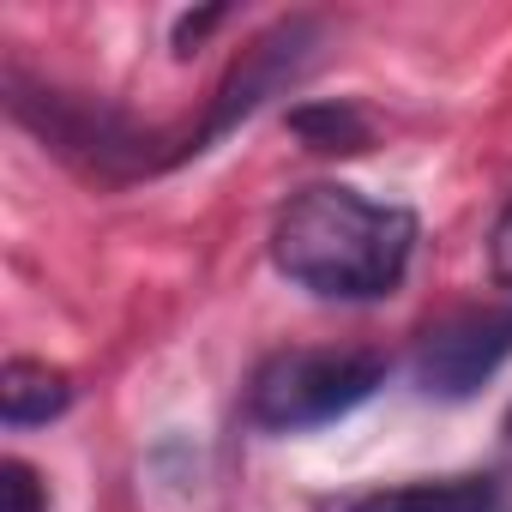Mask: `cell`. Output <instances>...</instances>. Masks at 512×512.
Returning <instances> with one entry per match:
<instances>
[{"mask_svg": "<svg viewBox=\"0 0 512 512\" xmlns=\"http://www.w3.org/2000/svg\"><path fill=\"white\" fill-rule=\"evenodd\" d=\"M314 49H320V19H278L266 37H253L241 49V61L223 73L205 121L193 127V151H205L217 133H229L235 121H247L266 97H278L284 85H296L314 67Z\"/></svg>", "mask_w": 512, "mask_h": 512, "instance_id": "obj_4", "label": "cell"}, {"mask_svg": "<svg viewBox=\"0 0 512 512\" xmlns=\"http://www.w3.org/2000/svg\"><path fill=\"white\" fill-rule=\"evenodd\" d=\"M290 127H296L314 151H362V145H368V121H362L350 103H314V109H296Z\"/></svg>", "mask_w": 512, "mask_h": 512, "instance_id": "obj_8", "label": "cell"}, {"mask_svg": "<svg viewBox=\"0 0 512 512\" xmlns=\"http://www.w3.org/2000/svg\"><path fill=\"white\" fill-rule=\"evenodd\" d=\"M73 404V380L37 356H13L0 368V422L7 428H37V422H55L61 410Z\"/></svg>", "mask_w": 512, "mask_h": 512, "instance_id": "obj_7", "label": "cell"}, {"mask_svg": "<svg viewBox=\"0 0 512 512\" xmlns=\"http://www.w3.org/2000/svg\"><path fill=\"white\" fill-rule=\"evenodd\" d=\"M0 512H49V482L25 458H0Z\"/></svg>", "mask_w": 512, "mask_h": 512, "instance_id": "obj_9", "label": "cell"}, {"mask_svg": "<svg viewBox=\"0 0 512 512\" xmlns=\"http://www.w3.org/2000/svg\"><path fill=\"white\" fill-rule=\"evenodd\" d=\"M217 19H223V13H199V19H193V13H187V19H181V25H175V49H181V55H187V49H193V43H199V37H205V31H211V25H217Z\"/></svg>", "mask_w": 512, "mask_h": 512, "instance_id": "obj_11", "label": "cell"}, {"mask_svg": "<svg viewBox=\"0 0 512 512\" xmlns=\"http://www.w3.org/2000/svg\"><path fill=\"white\" fill-rule=\"evenodd\" d=\"M7 109L13 121H25L55 157H67L73 169L97 175V181H133V175H157L169 163H181V145L157 127H139L127 109L103 103V97H79V91H55V85H31L19 67H7Z\"/></svg>", "mask_w": 512, "mask_h": 512, "instance_id": "obj_2", "label": "cell"}, {"mask_svg": "<svg viewBox=\"0 0 512 512\" xmlns=\"http://www.w3.org/2000/svg\"><path fill=\"white\" fill-rule=\"evenodd\" d=\"M488 266H494V278H500V284H512V205H506V211H500V223H494Z\"/></svg>", "mask_w": 512, "mask_h": 512, "instance_id": "obj_10", "label": "cell"}, {"mask_svg": "<svg viewBox=\"0 0 512 512\" xmlns=\"http://www.w3.org/2000/svg\"><path fill=\"white\" fill-rule=\"evenodd\" d=\"M512 356V302L494 308H470L458 320H446L440 332H428L422 356H416V380L428 398H470L482 392Z\"/></svg>", "mask_w": 512, "mask_h": 512, "instance_id": "obj_5", "label": "cell"}, {"mask_svg": "<svg viewBox=\"0 0 512 512\" xmlns=\"http://www.w3.org/2000/svg\"><path fill=\"white\" fill-rule=\"evenodd\" d=\"M416 211L368 199L356 187L320 181L290 193L272 223V266L326 302H380L404 284L416 260Z\"/></svg>", "mask_w": 512, "mask_h": 512, "instance_id": "obj_1", "label": "cell"}, {"mask_svg": "<svg viewBox=\"0 0 512 512\" xmlns=\"http://www.w3.org/2000/svg\"><path fill=\"white\" fill-rule=\"evenodd\" d=\"M380 380L386 356L374 350H278L247 386V422L266 434H308L368 404Z\"/></svg>", "mask_w": 512, "mask_h": 512, "instance_id": "obj_3", "label": "cell"}, {"mask_svg": "<svg viewBox=\"0 0 512 512\" xmlns=\"http://www.w3.org/2000/svg\"><path fill=\"white\" fill-rule=\"evenodd\" d=\"M350 512H512V494L494 476H458V482H410V488H380L356 500Z\"/></svg>", "mask_w": 512, "mask_h": 512, "instance_id": "obj_6", "label": "cell"}, {"mask_svg": "<svg viewBox=\"0 0 512 512\" xmlns=\"http://www.w3.org/2000/svg\"><path fill=\"white\" fill-rule=\"evenodd\" d=\"M506 434H512V410H506Z\"/></svg>", "mask_w": 512, "mask_h": 512, "instance_id": "obj_12", "label": "cell"}]
</instances>
